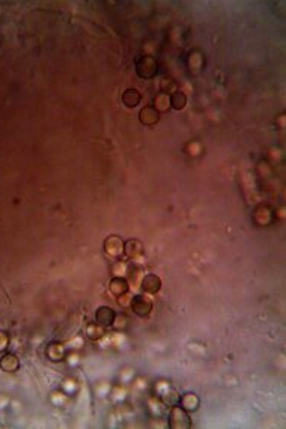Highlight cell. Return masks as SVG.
I'll return each mask as SVG.
<instances>
[{"mask_svg": "<svg viewBox=\"0 0 286 429\" xmlns=\"http://www.w3.org/2000/svg\"><path fill=\"white\" fill-rule=\"evenodd\" d=\"M169 425L173 429H187L191 426V420L190 416L187 413V410H184L181 405H173L170 408L169 413Z\"/></svg>", "mask_w": 286, "mask_h": 429, "instance_id": "cell-1", "label": "cell"}, {"mask_svg": "<svg viewBox=\"0 0 286 429\" xmlns=\"http://www.w3.org/2000/svg\"><path fill=\"white\" fill-rule=\"evenodd\" d=\"M159 65L152 56H142L136 62V72L140 78H152L157 74Z\"/></svg>", "mask_w": 286, "mask_h": 429, "instance_id": "cell-2", "label": "cell"}, {"mask_svg": "<svg viewBox=\"0 0 286 429\" xmlns=\"http://www.w3.org/2000/svg\"><path fill=\"white\" fill-rule=\"evenodd\" d=\"M131 309L133 312L137 315V316H148L152 310V301L149 297L143 296V294H140V296H136L133 297L131 300Z\"/></svg>", "mask_w": 286, "mask_h": 429, "instance_id": "cell-3", "label": "cell"}, {"mask_svg": "<svg viewBox=\"0 0 286 429\" xmlns=\"http://www.w3.org/2000/svg\"><path fill=\"white\" fill-rule=\"evenodd\" d=\"M115 319H116V313L112 307L109 306H101L96 309V313H95V321L96 324L101 326L102 329L104 327H112L115 324Z\"/></svg>", "mask_w": 286, "mask_h": 429, "instance_id": "cell-4", "label": "cell"}, {"mask_svg": "<svg viewBox=\"0 0 286 429\" xmlns=\"http://www.w3.org/2000/svg\"><path fill=\"white\" fill-rule=\"evenodd\" d=\"M124 253L129 259H140L145 253V247L139 239H128L124 243Z\"/></svg>", "mask_w": 286, "mask_h": 429, "instance_id": "cell-5", "label": "cell"}, {"mask_svg": "<svg viewBox=\"0 0 286 429\" xmlns=\"http://www.w3.org/2000/svg\"><path fill=\"white\" fill-rule=\"evenodd\" d=\"M139 119L143 125L146 127H152L160 121V112L155 109L154 105H146L140 110L139 113Z\"/></svg>", "mask_w": 286, "mask_h": 429, "instance_id": "cell-6", "label": "cell"}, {"mask_svg": "<svg viewBox=\"0 0 286 429\" xmlns=\"http://www.w3.org/2000/svg\"><path fill=\"white\" fill-rule=\"evenodd\" d=\"M104 252L112 258H118L124 253V243L118 236H109L104 241Z\"/></svg>", "mask_w": 286, "mask_h": 429, "instance_id": "cell-7", "label": "cell"}, {"mask_svg": "<svg viewBox=\"0 0 286 429\" xmlns=\"http://www.w3.org/2000/svg\"><path fill=\"white\" fill-rule=\"evenodd\" d=\"M140 288L143 289V292L146 294H157L161 289V279L155 274H146L142 282H140Z\"/></svg>", "mask_w": 286, "mask_h": 429, "instance_id": "cell-8", "label": "cell"}, {"mask_svg": "<svg viewBox=\"0 0 286 429\" xmlns=\"http://www.w3.org/2000/svg\"><path fill=\"white\" fill-rule=\"evenodd\" d=\"M109 288H110V292L113 294V296L121 297V296H124V294L128 292V289H129V283H128V280L124 279V277H113V279L110 280Z\"/></svg>", "mask_w": 286, "mask_h": 429, "instance_id": "cell-9", "label": "cell"}, {"mask_svg": "<svg viewBox=\"0 0 286 429\" xmlns=\"http://www.w3.org/2000/svg\"><path fill=\"white\" fill-rule=\"evenodd\" d=\"M125 276H128V280H129V283L133 285V288H137V286H140V282L143 279L142 277L143 276V271H142V268L139 265L131 264V265H128Z\"/></svg>", "mask_w": 286, "mask_h": 429, "instance_id": "cell-10", "label": "cell"}, {"mask_svg": "<svg viewBox=\"0 0 286 429\" xmlns=\"http://www.w3.org/2000/svg\"><path fill=\"white\" fill-rule=\"evenodd\" d=\"M179 404L187 411H196L199 407V397L194 393H186L184 396L179 397Z\"/></svg>", "mask_w": 286, "mask_h": 429, "instance_id": "cell-11", "label": "cell"}, {"mask_svg": "<svg viewBox=\"0 0 286 429\" xmlns=\"http://www.w3.org/2000/svg\"><path fill=\"white\" fill-rule=\"evenodd\" d=\"M122 102H124L125 107L133 109V107L139 105V102H140V94L136 89H127L122 94Z\"/></svg>", "mask_w": 286, "mask_h": 429, "instance_id": "cell-12", "label": "cell"}, {"mask_svg": "<svg viewBox=\"0 0 286 429\" xmlns=\"http://www.w3.org/2000/svg\"><path fill=\"white\" fill-rule=\"evenodd\" d=\"M169 99H170V107H173L175 110H183L187 104V97L181 91H176L175 94H172L169 97Z\"/></svg>", "mask_w": 286, "mask_h": 429, "instance_id": "cell-13", "label": "cell"}, {"mask_svg": "<svg viewBox=\"0 0 286 429\" xmlns=\"http://www.w3.org/2000/svg\"><path fill=\"white\" fill-rule=\"evenodd\" d=\"M155 109H157L159 112H166V110H169V107H170V99H169V97L167 95H164V94H160V95H157V98H155Z\"/></svg>", "mask_w": 286, "mask_h": 429, "instance_id": "cell-14", "label": "cell"}, {"mask_svg": "<svg viewBox=\"0 0 286 429\" xmlns=\"http://www.w3.org/2000/svg\"><path fill=\"white\" fill-rule=\"evenodd\" d=\"M160 89H161V94H164V95H172V94H175L178 89H176V83L173 82L172 78H163L161 80V83H160Z\"/></svg>", "mask_w": 286, "mask_h": 429, "instance_id": "cell-15", "label": "cell"}, {"mask_svg": "<svg viewBox=\"0 0 286 429\" xmlns=\"http://www.w3.org/2000/svg\"><path fill=\"white\" fill-rule=\"evenodd\" d=\"M127 268H128V265H127L125 262L118 261L116 264H113L112 273H113L115 277H122V276H125V273H127Z\"/></svg>", "mask_w": 286, "mask_h": 429, "instance_id": "cell-16", "label": "cell"}, {"mask_svg": "<svg viewBox=\"0 0 286 429\" xmlns=\"http://www.w3.org/2000/svg\"><path fill=\"white\" fill-rule=\"evenodd\" d=\"M88 336L91 339H99L102 336V327L98 324H92L88 327Z\"/></svg>", "mask_w": 286, "mask_h": 429, "instance_id": "cell-17", "label": "cell"}, {"mask_svg": "<svg viewBox=\"0 0 286 429\" xmlns=\"http://www.w3.org/2000/svg\"><path fill=\"white\" fill-rule=\"evenodd\" d=\"M118 298H119V304H122V306H129V304H131V300H133L131 296H128V292L124 294V296H121V297H118Z\"/></svg>", "mask_w": 286, "mask_h": 429, "instance_id": "cell-18", "label": "cell"}]
</instances>
